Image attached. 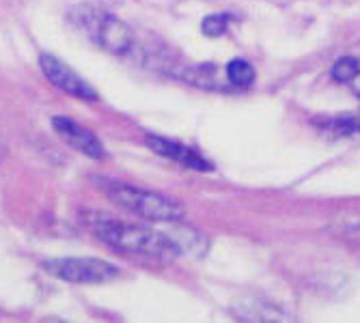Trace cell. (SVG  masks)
Instances as JSON below:
<instances>
[{
  "instance_id": "cell-6",
  "label": "cell",
  "mask_w": 360,
  "mask_h": 323,
  "mask_svg": "<svg viewBox=\"0 0 360 323\" xmlns=\"http://www.w3.org/2000/svg\"><path fill=\"white\" fill-rule=\"evenodd\" d=\"M52 127H54V132L63 138V143H68L70 147H74L82 155L93 157V159H102L106 155L104 145L100 143V138H97L89 127L78 125L76 121H72L68 117H54Z\"/></svg>"
},
{
  "instance_id": "cell-13",
  "label": "cell",
  "mask_w": 360,
  "mask_h": 323,
  "mask_svg": "<svg viewBox=\"0 0 360 323\" xmlns=\"http://www.w3.org/2000/svg\"><path fill=\"white\" fill-rule=\"evenodd\" d=\"M354 84H356V91H358V95H360V74H358V78L354 80Z\"/></svg>"
},
{
  "instance_id": "cell-3",
  "label": "cell",
  "mask_w": 360,
  "mask_h": 323,
  "mask_svg": "<svg viewBox=\"0 0 360 323\" xmlns=\"http://www.w3.org/2000/svg\"><path fill=\"white\" fill-rule=\"evenodd\" d=\"M104 192L106 197L117 203L119 207H125L127 211L139 213L147 220L155 222H181L184 220V209L179 203L162 197L158 192L134 187L119 181H104Z\"/></svg>"
},
{
  "instance_id": "cell-7",
  "label": "cell",
  "mask_w": 360,
  "mask_h": 323,
  "mask_svg": "<svg viewBox=\"0 0 360 323\" xmlns=\"http://www.w3.org/2000/svg\"><path fill=\"white\" fill-rule=\"evenodd\" d=\"M147 145L162 157L167 159H173V162H179L181 166H188V169H194V171H212V164L201 157L196 151L175 143V140H169V138H160V136H147Z\"/></svg>"
},
{
  "instance_id": "cell-2",
  "label": "cell",
  "mask_w": 360,
  "mask_h": 323,
  "mask_svg": "<svg viewBox=\"0 0 360 323\" xmlns=\"http://www.w3.org/2000/svg\"><path fill=\"white\" fill-rule=\"evenodd\" d=\"M72 20L86 32V37L110 54H129L136 48V35L125 22L95 7H78Z\"/></svg>"
},
{
  "instance_id": "cell-10",
  "label": "cell",
  "mask_w": 360,
  "mask_h": 323,
  "mask_svg": "<svg viewBox=\"0 0 360 323\" xmlns=\"http://www.w3.org/2000/svg\"><path fill=\"white\" fill-rule=\"evenodd\" d=\"M226 82L229 84H233V86H250L255 82V70H252V65L248 60H242V58H236L226 65Z\"/></svg>"
},
{
  "instance_id": "cell-11",
  "label": "cell",
  "mask_w": 360,
  "mask_h": 323,
  "mask_svg": "<svg viewBox=\"0 0 360 323\" xmlns=\"http://www.w3.org/2000/svg\"><path fill=\"white\" fill-rule=\"evenodd\" d=\"M360 74V60L354 56H343L333 67V78L337 82H354Z\"/></svg>"
},
{
  "instance_id": "cell-8",
  "label": "cell",
  "mask_w": 360,
  "mask_h": 323,
  "mask_svg": "<svg viewBox=\"0 0 360 323\" xmlns=\"http://www.w3.org/2000/svg\"><path fill=\"white\" fill-rule=\"evenodd\" d=\"M171 224H173V231L167 235L175 242L179 252H188L192 256H201L207 252V237H203L199 231L190 229L188 224H177V222H171Z\"/></svg>"
},
{
  "instance_id": "cell-9",
  "label": "cell",
  "mask_w": 360,
  "mask_h": 323,
  "mask_svg": "<svg viewBox=\"0 0 360 323\" xmlns=\"http://www.w3.org/2000/svg\"><path fill=\"white\" fill-rule=\"evenodd\" d=\"M240 319H246V321H287L289 317H285L278 308L270 306V304H264L261 300H242L236 310H233Z\"/></svg>"
},
{
  "instance_id": "cell-4",
  "label": "cell",
  "mask_w": 360,
  "mask_h": 323,
  "mask_svg": "<svg viewBox=\"0 0 360 323\" xmlns=\"http://www.w3.org/2000/svg\"><path fill=\"white\" fill-rule=\"evenodd\" d=\"M44 270L52 276L70 282H84V284H97V282H108L119 276V270L102 258H54V261H46Z\"/></svg>"
},
{
  "instance_id": "cell-5",
  "label": "cell",
  "mask_w": 360,
  "mask_h": 323,
  "mask_svg": "<svg viewBox=\"0 0 360 323\" xmlns=\"http://www.w3.org/2000/svg\"><path fill=\"white\" fill-rule=\"evenodd\" d=\"M39 65H41V70H44L46 78H48L54 86H58L60 91L70 93V95L78 97V100H84V102H95V100H97L95 88H93L86 80H82L72 67H68V65H65L63 60H58L56 56H52V54H41V56H39Z\"/></svg>"
},
{
  "instance_id": "cell-1",
  "label": "cell",
  "mask_w": 360,
  "mask_h": 323,
  "mask_svg": "<svg viewBox=\"0 0 360 323\" xmlns=\"http://www.w3.org/2000/svg\"><path fill=\"white\" fill-rule=\"evenodd\" d=\"M86 226L97 239H102L106 246L123 254L143 256L149 258V261H160V263H171L181 254L175 242L167 233L147 229V226L119 222L110 216H100V213L86 216Z\"/></svg>"
},
{
  "instance_id": "cell-12",
  "label": "cell",
  "mask_w": 360,
  "mask_h": 323,
  "mask_svg": "<svg viewBox=\"0 0 360 323\" xmlns=\"http://www.w3.org/2000/svg\"><path fill=\"white\" fill-rule=\"evenodd\" d=\"M226 26H229V18L226 15H207L201 24V30L203 35L216 39V37H222L226 32Z\"/></svg>"
}]
</instances>
